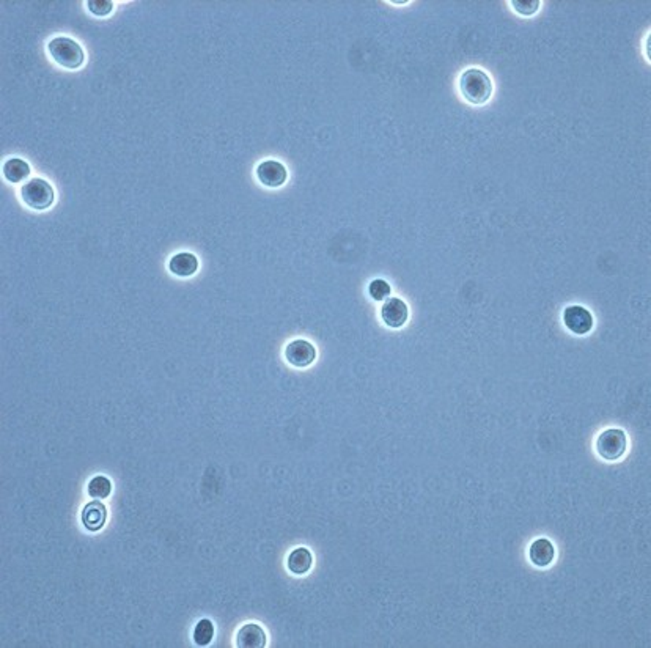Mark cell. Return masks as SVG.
<instances>
[{"label":"cell","instance_id":"obj_1","mask_svg":"<svg viewBox=\"0 0 651 648\" xmlns=\"http://www.w3.org/2000/svg\"><path fill=\"white\" fill-rule=\"evenodd\" d=\"M459 91L467 103L481 105L493 96V81L479 68H469L459 77Z\"/></svg>","mask_w":651,"mask_h":648},{"label":"cell","instance_id":"obj_2","mask_svg":"<svg viewBox=\"0 0 651 648\" xmlns=\"http://www.w3.org/2000/svg\"><path fill=\"white\" fill-rule=\"evenodd\" d=\"M47 49H49V54L52 55V59L63 68L76 69L82 65L83 60H86V54H83L82 47L71 38H66V37L54 38L49 41Z\"/></svg>","mask_w":651,"mask_h":648},{"label":"cell","instance_id":"obj_3","mask_svg":"<svg viewBox=\"0 0 651 648\" xmlns=\"http://www.w3.org/2000/svg\"><path fill=\"white\" fill-rule=\"evenodd\" d=\"M20 197L27 207L32 209L43 211L54 203V189L47 181L41 178H33L25 183L20 189Z\"/></svg>","mask_w":651,"mask_h":648},{"label":"cell","instance_id":"obj_4","mask_svg":"<svg viewBox=\"0 0 651 648\" xmlns=\"http://www.w3.org/2000/svg\"><path fill=\"white\" fill-rule=\"evenodd\" d=\"M628 438L623 429L611 428L601 433L597 439V452L607 461H617L625 455Z\"/></svg>","mask_w":651,"mask_h":648},{"label":"cell","instance_id":"obj_5","mask_svg":"<svg viewBox=\"0 0 651 648\" xmlns=\"http://www.w3.org/2000/svg\"><path fill=\"white\" fill-rule=\"evenodd\" d=\"M285 357L290 365L298 369H305L315 362L317 359V349L310 342L304 339L293 340L285 348Z\"/></svg>","mask_w":651,"mask_h":648},{"label":"cell","instance_id":"obj_6","mask_svg":"<svg viewBox=\"0 0 651 648\" xmlns=\"http://www.w3.org/2000/svg\"><path fill=\"white\" fill-rule=\"evenodd\" d=\"M563 323L573 334L585 335L593 329V315L582 306H570L563 312Z\"/></svg>","mask_w":651,"mask_h":648},{"label":"cell","instance_id":"obj_7","mask_svg":"<svg viewBox=\"0 0 651 648\" xmlns=\"http://www.w3.org/2000/svg\"><path fill=\"white\" fill-rule=\"evenodd\" d=\"M408 306L400 298H387L381 307V318L384 324H387L392 329L403 328L408 321Z\"/></svg>","mask_w":651,"mask_h":648},{"label":"cell","instance_id":"obj_8","mask_svg":"<svg viewBox=\"0 0 651 648\" xmlns=\"http://www.w3.org/2000/svg\"><path fill=\"white\" fill-rule=\"evenodd\" d=\"M257 177L264 186L280 187L285 185L286 178H288V172H286V168L282 162L269 159V161H263L262 164L257 167Z\"/></svg>","mask_w":651,"mask_h":648},{"label":"cell","instance_id":"obj_9","mask_svg":"<svg viewBox=\"0 0 651 648\" xmlns=\"http://www.w3.org/2000/svg\"><path fill=\"white\" fill-rule=\"evenodd\" d=\"M268 644V637L260 625L247 623L236 632V645L240 648H263Z\"/></svg>","mask_w":651,"mask_h":648},{"label":"cell","instance_id":"obj_10","mask_svg":"<svg viewBox=\"0 0 651 648\" xmlns=\"http://www.w3.org/2000/svg\"><path fill=\"white\" fill-rule=\"evenodd\" d=\"M107 519V510L101 501H92L88 502L82 510V524L87 527L88 531L96 532L101 531Z\"/></svg>","mask_w":651,"mask_h":648},{"label":"cell","instance_id":"obj_11","mask_svg":"<svg viewBox=\"0 0 651 648\" xmlns=\"http://www.w3.org/2000/svg\"><path fill=\"white\" fill-rule=\"evenodd\" d=\"M529 557L535 567H549L556 557V548L548 538H538L530 545Z\"/></svg>","mask_w":651,"mask_h":648},{"label":"cell","instance_id":"obj_12","mask_svg":"<svg viewBox=\"0 0 651 648\" xmlns=\"http://www.w3.org/2000/svg\"><path fill=\"white\" fill-rule=\"evenodd\" d=\"M169 270L178 277H191L199 270V260L194 253L181 252L170 260Z\"/></svg>","mask_w":651,"mask_h":648},{"label":"cell","instance_id":"obj_13","mask_svg":"<svg viewBox=\"0 0 651 648\" xmlns=\"http://www.w3.org/2000/svg\"><path fill=\"white\" fill-rule=\"evenodd\" d=\"M286 565H288V569L293 574L304 576L312 569L313 555L307 548H296L290 552Z\"/></svg>","mask_w":651,"mask_h":648},{"label":"cell","instance_id":"obj_14","mask_svg":"<svg viewBox=\"0 0 651 648\" xmlns=\"http://www.w3.org/2000/svg\"><path fill=\"white\" fill-rule=\"evenodd\" d=\"M30 167L24 159L11 158L4 164V177L10 183H20L29 177Z\"/></svg>","mask_w":651,"mask_h":648},{"label":"cell","instance_id":"obj_15","mask_svg":"<svg viewBox=\"0 0 651 648\" xmlns=\"http://www.w3.org/2000/svg\"><path fill=\"white\" fill-rule=\"evenodd\" d=\"M87 492L92 499H96V501H104V499H107L110 496L112 482L107 477L96 475L92 478V480H90L87 486Z\"/></svg>","mask_w":651,"mask_h":648},{"label":"cell","instance_id":"obj_16","mask_svg":"<svg viewBox=\"0 0 651 648\" xmlns=\"http://www.w3.org/2000/svg\"><path fill=\"white\" fill-rule=\"evenodd\" d=\"M214 637V625L211 620L203 618L197 623L194 630V642L200 647H206L211 644Z\"/></svg>","mask_w":651,"mask_h":648},{"label":"cell","instance_id":"obj_17","mask_svg":"<svg viewBox=\"0 0 651 648\" xmlns=\"http://www.w3.org/2000/svg\"><path fill=\"white\" fill-rule=\"evenodd\" d=\"M510 5L522 16H534L540 10L541 2H538V0H513V2H510Z\"/></svg>","mask_w":651,"mask_h":648},{"label":"cell","instance_id":"obj_18","mask_svg":"<svg viewBox=\"0 0 651 648\" xmlns=\"http://www.w3.org/2000/svg\"><path fill=\"white\" fill-rule=\"evenodd\" d=\"M368 293L375 301H384L390 298V285L386 280L376 279L368 285Z\"/></svg>","mask_w":651,"mask_h":648},{"label":"cell","instance_id":"obj_19","mask_svg":"<svg viewBox=\"0 0 651 648\" xmlns=\"http://www.w3.org/2000/svg\"><path fill=\"white\" fill-rule=\"evenodd\" d=\"M87 6L90 13H93L95 16H107L114 10V4L109 2V0H88Z\"/></svg>","mask_w":651,"mask_h":648}]
</instances>
